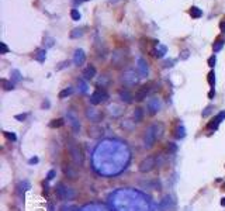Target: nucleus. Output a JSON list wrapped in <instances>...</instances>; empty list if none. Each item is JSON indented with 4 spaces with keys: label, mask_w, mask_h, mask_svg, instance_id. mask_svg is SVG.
<instances>
[{
    "label": "nucleus",
    "mask_w": 225,
    "mask_h": 211,
    "mask_svg": "<svg viewBox=\"0 0 225 211\" xmlns=\"http://www.w3.org/2000/svg\"><path fill=\"white\" fill-rule=\"evenodd\" d=\"M139 73L135 72V69H125L120 76V80L124 86H135L139 82Z\"/></svg>",
    "instance_id": "1"
},
{
    "label": "nucleus",
    "mask_w": 225,
    "mask_h": 211,
    "mask_svg": "<svg viewBox=\"0 0 225 211\" xmlns=\"http://www.w3.org/2000/svg\"><path fill=\"white\" fill-rule=\"evenodd\" d=\"M69 153H70V158H72L73 163L76 166H82L84 162V155H83V151L77 145L76 142H70L69 144Z\"/></svg>",
    "instance_id": "2"
},
{
    "label": "nucleus",
    "mask_w": 225,
    "mask_h": 211,
    "mask_svg": "<svg viewBox=\"0 0 225 211\" xmlns=\"http://www.w3.org/2000/svg\"><path fill=\"white\" fill-rule=\"evenodd\" d=\"M156 139H158V137H156V132H155V127L152 124L145 130V134H144V146L146 149H151L155 145Z\"/></svg>",
    "instance_id": "3"
},
{
    "label": "nucleus",
    "mask_w": 225,
    "mask_h": 211,
    "mask_svg": "<svg viewBox=\"0 0 225 211\" xmlns=\"http://www.w3.org/2000/svg\"><path fill=\"white\" fill-rule=\"evenodd\" d=\"M108 93L106 92V89H97L94 90L92 96H90V103L93 104V106H97V104H101L104 101L108 100Z\"/></svg>",
    "instance_id": "4"
},
{
    "label": "nucleus",
    "mask_w": 225,
    "mask_h": 211,
    "mask_svg": "<svg viewBox=\"0 0 225 211\" xmlns=\"http://www.w3.org/2000/svg\"><path fill=\"white\" fill-rule=\"evenodd\" d=\"M125 56H127V52L122 48H117L113 52V56H111V63L115 66V68H121L125 62Z\"/></svg>",
    "instance_id": "5"
},
{
    "label": "nucleus",
    "mask_w": 225,
    "mask_h": 211,
    "mask_svg": "<svg viewBox=\"0 0 225 211\" xmlns=\"http://www.w3.org/2000/svg\"><path fill=\"white\" fill-rule=\"evenodd\" d=\"M155 166H156V158H153V156H146L145 159L139 163V172L148 173V172H151V170H153Z\"/></svg>",
    "instance_id": "6"
},
{
    "label": "nucleus",
    "mask_w": 225,
    "mask_h": 211,
    "mask_svg": "<svg viewBox=\"0 0 225 211\" xmlns=\"http://www.w3.org/2000/svg\"><path fill=\"white\" fill-rule=\"evenodd\" d=\"M146 107H148V113L151 115L156 114V113H159L160 108H162V103H160V100L158 99V97H151L148 100V103H146Z\"/></svg>",
    "instance_id": "7"
},
{
    "label": "nucleus",
    "mask_w": 225,
    "mask_h": 211,
    "mask_svg": "<svg viewBox=\"0 0 225 211\" xmlns=\"http://www.w3.org/2000/svg\"><path fill=\"white\" fill-rule=\"evenodd\" d=\"M66 120H68V122H69L70 128H72L73 132H79L80 131V121L79 118H77V115L73 113V111H68L66 113Z\"/></svg>",
    "instance_id": "8"
},
{
    "label": "nucleus",
    "mask_w": 225,
    "mask_h": 211,
    "mask_svg": "<svg viewBox=\"0 0 225 211\" xmlns=\"http://www.w3.org/2000/svg\"><path fill=\"white\" fill-rule=\"evenodd\" d=\"M137 69H138V73L141 77H146L149 75V66L148 62H146L144 58H138L137 59Z\"/></svg>",
    "instance_id": "9"
},
{
    "label": "nucleus",
    "mask_w": 225,
    "mask_h": 211,
    "mask_svg": "<svg viewBox=\"0 0 225 211\" xmlns=\"http://www.w3.org/2000/svg\"><path fill=\"white\" fill-rule=\"evenodd\" d=\"M86 117H87V120H90L92 122H96V124H97L99 121H101L103 114H101L99 110H96L94 107H89L86 110Z\"/></svg>",
    "instance_id": "10"
},
{
    "label": "nucleus",
    "mask_w": 225,
    "mask_h": 211,
    "mask_svg": "<svg viewBox=\"0 0 225 211\" xmlns=\"http://www.w3.org/2000/svg\"><path fill=\"white\" fill-rule=\"evenodd\" d=\"M149 92H151V85H144V86H141L137 92H135L134 99L137 101H142L144 99H146V96L149 94Z\"/></svg>",
    "instance_id": "11"
},
{
    "label": "nucleus",
    "mask_w": 225,
    "mask_h": 211,
    "mask_svg": "<svg viewBox=\"0 0 225 211\" xmlns=\"http://www.w3.org/2000/svg\"><path fill=\"white\" fill-rule=\"evenodd\" d=\"M55 189H56V197H58L59 200H66V198L72 197V194L68 193V187H65L63 183H58Z\"/></svg>",
    "instance_id": "12"
},
{
    "label": "nucleus",
    "mask_w": 225,
    "mask_h": 211,
    "mask_svg": "<svg viewBox=\"0 0 225 211\" xmlns=\"http://www.w3.org/2000/svg\"><path fill=\"white\" fill-rule=\"evenodd\" d=\"M84 61H86V54H84V51L77 48L76 51H75V54H73V63L76 66H82L84 63Z\"/></svg>",
    "instance_id": "13"
},
{
    "label": "nucleus",
    "mask_w": 225,
    "mask_h": 211,
    "mask_svg": "<svg viewBox=\"0 0 225 211\" xmlns=\"http://www.w3.org/2000/svg\"><path fill=\"white\" fill-rule=\"evenodd\" d=\"M96 73H97L96 68H94L93 65H89L87 68H84V69H83V72H82V76H83L84 80H92L94 76H96Z\"/></svg>",
    "instance_id": "14"
},
{
    "label": "nucleus",
    "mask_w": 225,
    "mask_h": 211,
    "mask_svg": "<svg viewBox=\"0 0 225 211\" xmlns=\"http://www.w3.org/2000/svg\"><path fill=\"white\" fill-rule=\"evenodd\" d=\"M173 205H174L173 198L170 197V196H165V197H163V200L160 201L159 207H160V210H163V211H169L170 208H173Z\"/></svg>",
    "instance_id": "15"
},
{
    "label": "nucleus",
    "mask_w": 225,
    "mask_h": 211,
    "mask_svg": "<svg viewBox=\"0 0 225 211\" xmlns=\"http://www.w3.org/2000/svg\"><path fill=\"white\" fill-rule=\"evenodd\" d=\"M87 134H89V137H92V138H99V137L103 135V128H101L100 125L94 124V125H92V127H89Z\"/></svg>",
    "instance_id": "16"
},
{
    "label": "nucleus",
    "mask_w": 225,
    "mask_h": 211,
    "mask_svg": "<svg viewBox=\"0 0 225 211\" xmlns=\"http://www.w3.org/2000/svg\"><path fill=\"white\" fill-rule=\"evenodd\" d=\"M118 97H120V100L124 101V103H127V104H129V103L134 101V96L129 93L128 90H124V89H121L120 92H118Z\"/></svg>",
    "instance_id": "17"
},
{
    "label": "nucleus",
    "mask_w": 225,
    "mask_h": 211,
    "mask_svg": "<svg viewBox=\"0 0 225 211\" xmlns=\"http://www.w3.org/2000/svg\"><path fill=\"white\" fill-rule=\"evenodd\" d=\"M108 113H110L111 115H114V117H118V115H121L122 114V111H124V108L120 106V104H117V103H113V104H110L108 106Z\"/></svg>",
    "instance_id": "18"
},
{
    "label": "nucleus",
    "mask_w": 225,
    "mask_h": 211,
    "mask_svg": "<svg viewBox=\"0 0 225 211\" xmlns=\"http://www.w3.org/2000/svg\"><path fill=\"white\" fill-rule=\"evenodd\" d=\"M166 52H167V48L165 47V45L158 44V45H156V48L152 49V55L155 56V58H163Z\"/></svg>",
    "instance_id": "19"
},
{
    "label": "nucleus",
    "mask_w": 225,
    "mask_h": 211,
    "mask_svg": "<svg viewBox=\"0 0 225 211\" xmlns=\"http://www.w3.org/2000/svg\"><path fill=\"white\" fill-rule=\"evenodd\" d=\"M141 186L144 189H151V190H158L160 187V183L158 180H148V182H141Z\"/></svg>",
    "instance_id": "20"
},
{
    "label": "nucleus",
    "mask_w": 225,
    "mask_h": 211,
    "mask_svg": "<svg viewBox=\"0 0 225 211\" xmlns=\"http://www.w3.org/2000/svg\"><path fill=\"white\" fill-rule=\"evenodd\" d=\"M34 59H35V61H38L39 63H44L45 59H47V51H45V48L37 49L35 54H34Z\"/></svg>",
    "instance_id": "21"
},
{
    "label": "nucleus",
    "mask_w": 225,
    "mask_h": 211,
    "mask_svg": "<svg viewBox=\"0 0 225 211\" xmlns=\"http://www.w3.org/2000/svg\"><path fill=\"white\" fill-rule=\"evenodd\" d=\"M219 124H221V121H219V118L215 115L211 121L207 124V130H210V131H215V130H218Z\"/></svg>",
    "instance_id": "22"
},
{
    "label": "nucleus",
    "mask_w": 225,
    "mask_h": 211,
    "mask_svg": "<svg viewBox=\"0 0 225 211\" xmlns=\"http://www.w3.org/2000/svg\"><path fill=\"white\" fill-rule=\"evenodd\" d=\"M144 118V110L141 107H137L134 110V122H141Z\"/></svg>",
    "instance_id": "23"
},
{
    "label": "nucleus",
    "mask_w": 225,
    "mask_h": 211,
    "mask_svg": "<svg viewBox=\"0 0 225 211\" xmlns=\"http://www.w3.org/2000/svg\"><path fill=\"white\" fill-rule=\"evenodd\" d=\"M190 16H191V18H200L201 16H203V11H201V9H198L197 6H193V7H190Z\"/></svg>",
    "instance_id": "24"
},
{
    "label": "nucleus",
    "mask_w": 225,
    "mask_h": 211,
    "mask_svg": "<svg viewBox=\"0 0 225 211\" xmlns=\"http://www.w3.org/2000/svg\"><path fill=\"white\" fill-rule=\"evenodd\" d=\"M72 93H73V87L72 86H68V87H65L63 90H61V92H59V99H66V97H69Z\"/></svg>",
    "instance_id": "25"
},
{
    "label": "nucleus",
    "mask_w": 225,
    "mask_h": 211,
    "mask_svg": "<svg viewBox=\"0 0 225 211\" xmlns=\"http://www.w3.org/2000/svg\"><path fill=\"white\" fill-rule=\"evenodd\" d=\"M174 137H176L177 139H183L184 137H186V128H184L183 125H179V127L176 128V132H174Z\"/></svg>",
    "instance_id": "26"
},
{
    "label": "nucleus",
    "mask_w": 225,
    "mask_h": 211,
    "mask_svg": "<svg viewBox=\"0 0 225 211\" xmlns=\"http://www.w3.org/2000/svg\"><path fill=\"white\" fill-rule=\"evenodd\" d=\"M83 34H84L83 28H73L72 31H70V38H72V40L80 38V37H82Z\"/></svg>",
    "instance_id": "27"
},
{
    "label": "nucleus",
    "mask_w": 225,
    "mask_h": 211,
    "mask_svg": "<svg viewBox=\"0 0 225 211\" xmlns=\"http://www.w3.org/2000/svg\"><path fill=\"white\" fill-rule=\"evenodd\" d=\"M63 124H65V120H63V118H55V120H52V121L49 122V128H59V127H62Z\"/></svg>",
    "instance_id": "28"
},
{
    "label": "nucleus",
    "mask_w": 225,
    "mask_h": 211,
    "mask_svg": "<svg viewBox=\"0 0 225 211\" xmlns=\"http://www.w3.org/2000/svg\"><path fill=\"white\" fill-rule=\"evenodd\" d=\"M77 86H79V92H80V93H86L87 87H89L84 79H79V80H77Z\"/></svg>",
    "instance_id": "29"
},
{
    "label": "nucleus",
    "mask_w": 225,
    "mask_h": 211,
    "mask_svg": "<svg viewBox=\"0 0 225 211\" xmlns=\"http://www.w3.org/2000/svg\"><path fill=\"white\" fill-rule=\"evenodd\" d=\"M23 79V76H21V73H20V70H17V69H13L11 70V80L13 82H20V80Z\"/></svg>",
    "instance_id": "30"
},
{
    "label": "nucleus",
    "mask_w": 225,
    "mask_h": 211,
    "mask_svg": "<svg viewBox=\"0 0 225 211\" xmlns=\"http://www.w3.org/2000/svg\"><path fill=\"white\" fill-rule=\"evenodd\" d=\"M63 172H65V175L68 177H70V179H76V176H77L76 170H73L72 168H65V169H63Z\"/></svg>",
    "instance_id": "31"
},
{
    "label": "nucleus",
    "mask_w": 225,
    "mask_h": 211,
    "mask_svg": "<svg viewBox=\"0 0 225 211\" xmlns=\"http://www.w3.org/2000/svg\"><path fill=\"white\" fill-rule=\"evenodd\" d=\"M207 82L211 87L215 86V73H214V70H211V72L207 75Z\"/></svg>",
    "instance_id": "32"
},
{
    "label": "nucleus",
    "mask_w": 225,
    "mask_h": 211,
    "mask_svg": "<svg viewBox=\"0 0 225 211\" xmlns=\"http://www.w3.org/2000/svg\"><path fill=\"white\" fill-rule=\"evenodd\" d=\"M70 17H72L73 21H79L80 18H82V16H80L77 9H72V10H70Z\"/></svg>",
    "instance_id": "33"
},
{
    "label": "nucleus",
    "mask_w": 225,
    "mask_h": 211,
    "mask_svg": "<svg viewBox=\"0 0 225 211\" xmlns=\"http://www.w3.org/2000/svg\"><path fill=\"white\" fill-rule=\"evenodd\" d=\"M225 42L222 41V40H218V41H215L214 45H212V49H214V52H219L222 49V47H224Z\"/></svg>",
    "instance_id": "34"
},
{
    "label": "nucleus",
    "mask_w": 225,
    "mask_h": 211,
    "mask_svg": "<svg viewBox=\"0 0 225 211\" xmlns=\"http://www.w3.org/2000/svg\"><path fill=\"white\" fill-rule=\"evenodd\" d=\"M2 85H3V89L4 90H13L14 89V85H13V82H9V80H6V79H2Z\"/></svg>",
    "instance_id": "35"
},
{
    "label": "nucleus",
    "mask_w": 225,
    "mask_h": 211,
    "mask_svg": "<svg viewBox=\"0 0 225 211\" xmlns=\"http://www.w3.org/2000/svg\"><path fill=\"white\" fill-rule=\"evenodd\" d=\"M3 134H4V137H6V138L9 139V141H11V142L17 141V137H16V134H14V132H10V131H4Z\"/></svg>",
    "instance_id": "36"
},
{
    "label": "nucleus",
    "mask_w": 225,
    "mask_h": 211,
    "mask_svg": "<svg viewBox=\"0 0 225 211\" xmlns=\"http://www.w3.org/2000/svg\"><path fill=\"white\" fill-rule=\"evenodd\" d=\"M97 85H99V86L101 85V87H106V86L108 85V77L106 76V75H103V76H101L100 79L97 80Z\"/></svg>",
    "instance_id": "37"
},
{
    "label": "nucleus",
    "mask_w": 225,
    "mask_h": 211,
    "mask_svg": "<svg viewBox=\"0 0 225 211\" xmlns=\"http://www.w3.org/2000/svg\"><path fill=\"white\" fill-rule=\"evenodd\" d=\"M167 152H169V153H176L177 152V145H176V144L169 142V144H167Z\"/></svg>",
    "instance_id": "38"
},
{
    "label": "nucleus",
    "mask_w": 225,
    "mask_h": 211,
    "mask_svg": "<svg viewBox=\"0 0 225 211\" xmlns=\"http://www.w3.org/2000/svg\"><path fill=\"white\" fill-rule=\"evenodd\" d=\"M44 44L48 47V48H51V47H54V44H55V40L52 38V37H45L44 38Z\"/></svg>",
    "instance_id": "39"
},
{
    "label": "nucleus",
    "mask_w": 225,
    "mask_h": 211,
    "mask_svg": "<svg viewBox=\"0 0 225 211\" xmlns=\"http://www.w3.org/2000/svg\"><path fill=\"white\" fill-rule=\"evenodd\" d=\"M212 110H214V107H212V106H207V107H205L204 110H203L201 115H203V117H208V115H210V114L212 113Z\"/></svg>",
    "instance_id": "40"
},
{
    "label": "nucleus",
    "mask_w": 225,
    "mask_h": 211,
    "mask_svg": "<svg viewBox=\"0 0 225 211\" xmlns=\"http://www.w3.org/2000/svg\"><path fill=\"white\" fill-rule=\"evenodd\" d=\"M215 62H217V56H215V54H214V55H211L208 58V66H210V68H214Z\"/></svg>",
    "instance_id": "41"
},
{
    "label": "nucleus",
    "mask_w": 225,
    "mask_h": 211,
    "mask_svg": "<svg viewBox=\"0 0 225 211\" xmlns=\"http://www.w3.org/2000/svg\"><path fill=\"white\" fill-rule=\"evenodd\" d=\"M189 56H190V51L189 49H183L180 52V59H187Z\"/></svg>",
    "instance_id": "42"
},
{
    "label": "nucleus",
    "mask_w": 225,
    "mask_h": 211,
    "mask_svg": "<svg viewBox=\"0 0 225 211\" xmlns=\"http://www.w3.org/2000/svg\"><path fill=\"white\" fill-rule=\"evenodd\" d=\"M55 176H56V172H55V170H54V169H52V170H49V172H48V175H47V180H48V182H51V180L54 179V177H55Z\"/></svg>",
    "instance_id": "43"
},
{
    "label": "nucleus",
    "mask_w": 225,
    "mask_h": 211,
    "mask_svg": "<svg viewBox=\"0 0 225 211\" xmlns=\"http://www.w3.org/2000/svg\"><path fill=\"white\" fill-rule=\"evenodd\" d=\"M14 118L18 120V121H24L25 118H27V113H23V114H16V115H14Z\"/></svg>",
    "instance_id": "44"
},
{
    "label": "nucleus",
    "mask_w": 225,
    "mask_h": 211,
    "mask_svg": "<svg viewBox=\"0 0 225 211\" xmlns=\"http://www.w3.org/2000/svg\"><path fill=\"white\" fill-rule=\"evenodd\" d=\"M0 47H2V54H7L9 52V47L6 45V42H0Z\"/></svg>",
    "instance_id": "45"
},
{
    "label": "nucleus",
    "mask_w": 225,
    "mask_h": 211,
    "mask_svg": "<svg viewBox=\"0 0 225 211\" xmlns=\"http://www.w3.org/2000/svg\"><path fill=\"white\" fill-rule=\"evenodd\" d=\"M51 107V103H49V100H44L41 103V108H44V110H47V108Z\"/></svg>",
    "instance_id": "46"
},
{
    "label": "nucleus",
    "mask_w": 225,
    "mask_h": 211,
    "mask_svg": "<svg viewBox=\"0 0 225 211\" xmlns=\"http://www.w3.org/2000/svg\"><path fill=\"white\" fill-rule=\"evenodd\" d=\"M173 63H174V61H173V59H170V61H165L163 66H165V68H172V66H173Z\"/></svg>",
    "instance_id": "47"
},
{
    "label": "nucleus",
    "mask_w": 225,
    "mask_h": 211,
    "mask_svg": "<svg viewBox=\"0 0 225 211\" xmlns=\"http://www.w3.org/2000/svg\"><path fill=\"white\" fill-rule=\"evenodd\" d=\"M66 66H69V61H63L62 63H59V66L56 68V69H63V68H66Z\"/></svg>",
    "instance_id": "48"
},
{
    "label": "nucleus",
    "mask_w": 225,
    "mask_h": 211,
    "mask_svg": "<svg viewBox=\"0 0 225 211\" xmlns=\"http://www.w3.org/2000/svg\"><path fill=\"white\" fill-rule=\"evenodd\" d=\"M122 128H128V130H132V125L129 124V120H125L124 122H122Z\"/></svg>",
    "instance_id": "49"
},
{
    "label": "nucleus",
    "mask_w": 225,
    "mask_h": 211,
    "mask_svg": "<svg viewBox=\"0 0 225 211\" xmlns=\"http://www.w3.org/2000/svg\"><path fill=\"white\" fill-rule=\"evenodd\" d=\"M38 158H37V156H34V158H30V159H28V163H30V165H35V163H38Z\"/></svg>",
    "instance_id": "50"
},
{
    "label": "nucleus",
    "mask_w": 225,
    "mask_h": 211,
    "mask_svg": "<svg viewBox=\"0 0 225 211\" xmlns=\"http://www.w3.org/2000/svg\"><path fill=\"white\" fill-rule=\"evenodd\" d=\"M214 96H215V89L214 87H211L210 93H208V99H214Z\"/></svg>",
    "instance_id": "51"
},
{
    "label": "nucleus",
    "mask_w": 225,
    "mask_h": 211,
    "mask_svg": "<svg viewBox=\"0 0 225 211\" xmlns=\"http://www.w3.org/2000/svg\"><path fill=\"white\" fill-rule=\"evenodd\" d=\"M217 117L219 118V121H222V120L225 118V110H224V111H221V113H218V114H217Z\"/></svg>",
    "instance_id": "52"
},
{
    "label": "nucleus",
    "mask_w": 225,
    "mask_h": 211,
    "mask_svg": "<svg viewBox=\"0 0 225 211\" xmlns=\"http://www.w3.org/2000/svg\"><path fill=\"white\" fill-rule=\"evenodd\" d=\"M219 30H221L222 32H225V20L219 23Z\"/></svg>",
    "instance_id": "53"
},
{
    "label": "nucleus",
    "mask_w": 225,
    "mask_h": 211,
    "mask_svg": "<svg viewBox=\"0 0 225 211\" xmlns=\"http://www.w3.org/2000/svg\"><path fill=\"white\" fill-rule=\"evenodd\" d=\"M83 2H87V0H73V4H75V7H76L77 4H82Z\"/></svg>",
    "instance_id": "54"
},
{
    "label": "nucleus",
    "mask_w": 225,
    "mask_h": 211,
    "mask_svg": "<svg viewBox=\"0 0 225 211\" xmlns=\"http://www.w3.org/2000/svg\"><path fill=\"white\" fill-rule=\"evenodd\" d=\"M70 210H75V207H66V205L62 207V211H70Z\"/></svg>",
    "instance_id": "55"
},
{
    "label": "nucleus",
    "mask_w": 225,
    "mask_h": 211,
    "mask_svg": "<svg viewBox=\"0 0 225 211\" xmlns=\"http://www.w3.org/2000/svg\"><path fill=\"white\" fill-rule=\"evenodd\" d=\"M48 211H55V208H54V204H52V203H48Z\"/></svg>",
    "instance_id": "56"
},
{
    "label": "nucleus",
    "mask_w": 225,
    "mask_h": 211,
    "mask_svg": "<svg viewBox=\"0 0 225 211\" xmlns=\"http://www.w3.org/2000/svg\"><path fill=\"white\" fill-rule=\"evenodd\" d=\"M118 2H120V0H108L110 4H115V3H118Z\"/></svg>",
    "instance_id": "57"
},
{
    "label": "nucleus",
    "mask_w": 225,
    "mask_h": 211,
    "mask_svg": "<svg viewBox=\"0 0 225 211\" xmlns=\"http://www.w3.org/2000/svg\"><path fill=\"white\" fill-rule=\"evenodd\" d=\"M221 205H222V207H225V197L221 198Z\"/></svg>",
    "instance_id": "58"
}]
</instances>
